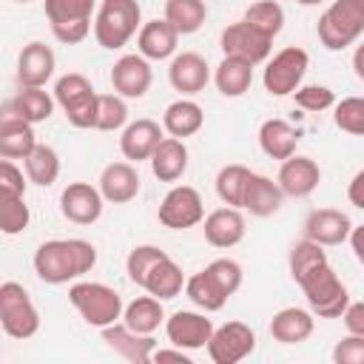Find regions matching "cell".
<instances>
[{
  "mask_svg": "<svg viewBox=\"0 0 364 364\" xmlns=\"http://www.w3.org/2000/svg\"><path fill=\"white\" fill-rule=\"evenodd\" d=\"M14 3H31V0H14Z\"/></svg>",
  "mask_w": 364,
  "mask_h": 364,
  "instance_id": "cell-55",
  "label": "cell"
},
{
  "mask_svg": "<svg viewBox=\"0 0 364 364\" xmlns=\"http://www.w3.org/2000/svg\"><path fill=\"white\" fill-rule=\"evenodd\" d=\"M353 71L358 80H364V43H358L353 51Z\"/></svg>",
  "mask_w": 364,
  "mask_h": 364,
  "instance_id": "cell-53",
  "label": "cell"
},
{
  "mask_svg": "<svg viewBox=\"0 0 364 364\" xmlns=\"http://www.w3.org/2000/svg\"><path fill=\"white\" fill-rule=\"evenodd\" d=\"M57 68V57L51 51V46L31 40L28 46H23L20 57H17V82L20 88H43Z\"/></svg>",
  "mask_w": 364,
  "mask_h": 364,
  "instance_id": "cell-16",
  "label": "cell"
},
{
  "mask_svg": "<svg viewBox=\"0 0 364 364\" xmlns=\"http://www.w3.org/2000/svg\"><path fill=\"white\" fill-rule=\"evenodd\" d=\"M318 40L327 51H341L364 34V3L361 0H333L318 17Z\"/></svg>",
  "mask_w": 364,
  "mask_h": 364,
  "instance_id": "cell-3",
  "label": "cell"
},
{
  "mask_svg": "<svg viewBox=\"0 0 364 364\" xmlns=\"http://www.w3.org/2000/svg\"><path fill=\"white\" fill-rule=\"evenodd\" d=\"M37 145L34 125L14 117L0 114V156L3 159H26Z\"/></svg>",
  "mask_w": 364,
  "mask_h": 364,
  "instance_id": "cell-26",
  "label": "cell"
},
{
  "mask_svg": "<svg viewBox=\"0 0 364 364\" xmlns=\"http://www.w3.org/2000/svg\"><path fill=\"white\" fill-rule=\"evenodd\" d=\"M213 321L205 313L196 310H176L165 318V336L171 344L182 347V350H202L208 347L210 336H213Z\"/></svg>",
  "mask_w": 364,
  "mask_h": 364,
  "instance_id": "cell-13",
  "label": "cell"
},
{
  "mask_svg": "<svg viewBox=\"0 0 364 364\" xmlns=\"http://www.w3.org/2000/svg\"><path fill=\"white\" fill-rule=\"evenodd\" d=\"M347 199H350V205H355L358 210H364V168L350 179V185H347Z\"/></svg>",
  "mask_w": 364,
  "mask_h": 364,
  "instance_id": "cell-50",
  "label": "cell"
},
{
  "mask_svg": "<svg viewBox=\"0 0 364 364\" xmlns=\"http://www.w3.org/2000/svg\"><path fill=\"white\" fill-rule=\"evenodd\" d=\"M105 196L88 182H68L60 193V213L74 225H94L102 216Z\"/></svg>",
  "mask_w": 364,
  "mask_h": 364,
  "instance_id": "cell-15",
  "label": "cell"
},
{
  "mask_svg": "<svg viewBox=\"0 0 364 364\" xmlns=\"http://www.w3.org/2000/svg\"><path fill=\"white\" fill-rule=\"evenodd\" d=\"M208 273L219 282V287L228 293V296H233L239 287H242V279H245V273H242V264L239 262H233V259H213L210 264H208Z\"/></svg>",
  "mask_w": 364,
  "mask_h": 364,
  "instance_id": "cell-46",
  "label": "cell"
},
{
  "mask_svg": "<svg viewBox=\"0 0 364 364\" xmlns=\"http://www.w3.org/2000/svg\"><path fill=\"white\" fill-rule=\"evenodd\" d=\"M296 145H299V131L287 119L270 117L259 125V148L270 159H279V162L290 159L296 154Z\"/></svg>",
  "mask_w": 364,
  "mask_h": 364,
  "instance_id": "cell-29",
  "label": "cell"
},
{
  "mask_svg": "<svg viewBox=\"0 0 364 364\" xmlns=\"http://www.w3.org/2000/svg\"><path fill=\"white\" fill-rule=\"evenodd\" d=\"M151 361H179V364H191V355H188V350H182V347H162V350H154V358Z\"/></svg>",
  "mask_w": 364,
  "mask_h": 364,
  "instance_id": "cell-51",
  "label": "cell"
},
{
  "mask_svg": "<svg viewBox=\"0 0 364 364\" xmlns=\"http://www.w3.org/2000/svg\"><path fill=\"white\" fill-rule=\"evenodd\" d=\"M168 80L173 85V91H179L182 97H193L199 91H205L208 80H210V68L208 60L196 51H182L171 57L168 65Z\"/></svg>",
  "mask_w": 364,
  "mask_h": 364,
  "instance_id": "cell-18",
  "label": "cell"
},
{
  "mask_svg": "<svg viewBox=\"0 0 364 364\" xmlns=\"http://www.w3.org/2000/svg\"><path fill=\"white\" fill-rule=\"evenodd\" d=\"M219 48L225 57H233V60H245L250 65H259L270 57V48H273V37L262 34L259 28H253L247 20H239V23H230L222 37H219Z\"/></svg>",
  "mask_w": 364,
  "mask_h": 364,
  "instance_id": "cell-11",
  "label": "cell"
},
{
  "mask_svg": "<svg viewBox=\"0 0 364 364\" xmlns=\"http://www.w3.org/2000/svg\"><path fill=\"white\" fill-rule=\"evenodd\" d=\"M347 333H355V336H364V301H350L344 316H341Z\"/></svg>",
  "mask_w": 364,
  "mask_h": 364,
  "instance_id": "cell-49",
  "label": "cell"
},
{
  "mask_svg": "<svg viewBox=\"0 0 364 364\" xmlns=\"http://www.w3.org/2000/svg\"><path fill=\"white\" fill-rule=\"evenodd\" d=\"M333 361L336 364H364V336L347 333L333 347Z\"/></svg>",
  "mask_w": 364,
  "mask_h": 364,
  "instance_id": "cell-48",
  "label": "cell"
},
{
  "mask_svg": "<svg viewBox=\"0 0 364 364\" xmlns=\"http://www.w3.org/2000/svg\"><path fill=\"white\" fill-rule=\"evenodd\" d=\"M293 100L304 111H327L336 105V94L327 85H299L293 91Z\"/></svg>",
  "mask_w": 364,
  "mask_h": 364,
  "instance_id": "cell-45",
  "label": "cell"
},
{
  "mask_svg": "<svg viewBox=\"0 0 364 364\" xmlns=\"http://www.w3.org/2000/svg\"><path fill=\"white\" fill-rule=\"evenodd\" d=\"M202 230H205L208 245L228 250V247H236V245L245 239V230H247V228H245L242 210L228 205V208H216L213 213H208Z\"/></svg>",
  "mask_w": 364,
  "mask_h": 364,
  "instance_id": "cell-22",
  "label": "cell"
},
{
  "mask_svg": "<svg viewBox=\"0 0 364 364\" xmlns=\"http://www.w3.org/2000/svg\"><path fill=\"white\" fill-rule=\"evenodd\" d=\"M51 34L63 46H77L88 37L97 14L94 0H43Z\"/></svg>",
  "mask_w": 364,
  "mask_h": 364,
  "instance_id": "cell-6",
  "label": "cell"
},
{
  "mask_svg": "<svg viewBox=\"0 0 364 364\" xmlns=\"http://www.w3.org/2000/svg\"><path fill=\"white\" fill-rule=\"evenodd\" d=\"M148 162H151V171L159 182H179L188 171V145H185V139L165 136L156 145V151Z\"/></svg>",
  "mask_w": 364,
  "mask_h": 364,
  "instance_id": "cell-27",
  "label": "cell"
},
{
  "mask_svg": "<svg viewBox=\"0 0 364 364\" xmlns=\"http://www.w3.org/2000/svg\"><path fill=\"white\" fill-rule=\"evenodd\" d=\"M284 202V191L279 188V182H273L270 176H262V173H253L250 182H247V193H245V210L250 216H273Z\"/></svg>",
  "mask_w": 364,
  "mask_h": 364,
  "instance_id": "cell-31",
  "label": "cell"
},
{
  "mask_svg": "<svg viewBox=\"0 0 364 364\" xmlns=\"http://www.w3.org/2000/svg\"><path fill=\"white\" fill-rule=\"evenodd\" d=\"M165 20L179 34H193L208 20V0H165Z\"/></svg>",
  "mask_w": 364,
  "mask_h": 364,
  "instance_id": "cell-37",
  "label": "cell"
},
{
  "mask_svg": "<svg viewBox=\"0 0 364 364\" xmlns=\"http://www.w3.org/2000/svg\"><path fill=\"white\" fill-rule=\"evenodd\" d=\"M23 168H26V176H28L31 185L48 188V185H54L57 176H60V154H57L51 145L37 142L34 151L23 159Z\"/></svg>",
  "mask_w": 364,
  "mask_h": 364,
  "instance_id": "cell-36",
  "label": "cell"
},
{
  "mask_svg": "<svg viewBox=\"0 0 364 364\" xmlns=\"http://www.w3.org/2000/svg\"><path fill=\"white\" fill-rule=\"evenodd\" d=\"M250 176H253V171L245 168V165H236V162L219 168V173H216V196L230 208H242Z\"/></svg>",
  "mask_w": 364,
  "mask_h": 364,
  "instance_id": "cell-38",
  "label": "cell"
},
{
  "mask_svg": "<svg viewBox=\"0 0 364 364\" xmlns=\"http://www.w3.org/2000/svg\"><path fill=\"white\" fill-rule=\"evenodd\" d=\"M142 28V9L136 0H102L94 14L97 46L117 51Z\"/></svg>",
  "mask_w": 364,
  "mask_h": 364,
  "instance_id": "cell-2",
  "label": "cell"
},
{
  "mask_svg": "<svg viewBox=\"0 0 364 364\" xmlns=\"http://www.w3.org/2000/svg\"><path fill=\"white\" fill-rule=\"evenodd\" d=\"M313 327H316L313 310L304 307H282L270 318V336L279 344H301L313 336Z\"/></svg>",
  "mask_w": 364,
  "mask_h": 364,
  "instance_id": "cell-25",
  "label": "cell"
},
{
  "mask_svg": "<svg viewBox=\"0 0 364 364\" xmlns=\"http://www.w3.org/2000/svg\"><path fill=\"white\" fill-rule=\"evenodd\" d=\"M279 188L284 191V196H293V199H304L310 196L318 182H321V168L313 156H299L293 154L290 159L282 162L279 168V176H276Z\"/></svg>",
  "mask_w": 364,
  "mask_h": 364,
  "instance_id": "cell-17",
  "label": "cell"
},
{
  "mask_svg": "<svg viewBox=\"0 0 364 364\" xmlns=\"http://www.w3.org/2000/svg\"><path fill=\"white\" fill-rule=\"evenodd\" d=\"M54 102L57 100L46 88H20L11 100H6L3 114H14L31 125H40L54 114Z\"/></svg>",
  "mask_w": 364,
  "mask_h": 364,
  "instance_id": "cell-28",
  "label": "cell"
},
{
  "mask_svg": "<svg viewBox=\"0 0 364 364\" xmlns=\"http://www.w3.org/2000/svg\"><path fill=\"white\" fill-rule=\"evenodd\" d=\"M168 253L162 250V247H156V245H136L131 253H128V259H125V273H128V279L136 284V287H142V282H145V276L154 270V264L156 262H162Z\"/></svg>",
  "mask_w": 364,
  "mask_h": 364,
  "instance_id": "cell-42",
  "label": "cell"
},
{
  "mask_svg": "<svg viewBox=\"0 0 364 364\" xmlns=\"http://www.w3.org/2000/svg\"><path fill=\"white\" fill-rule=\"evenodd\" d=\"M154 71H151V60L136 54H122L114 65H111V85L119 97L125 100H142L151 88Z\"/></svg>",
  "mask_w": 364,
  "mask_h": 364,
  "instance_id": "cell-14",
  "label": "cell"
},
{
  "mask_svg": "<svg viewBox=\"0 0 364 364\" xmlns=\"http://www.w3.org/2000/svg\"><path fill=\"white\" fill-rule=\"evenodd\" d=\"M102 341L119 353L122 358L128 361H136V364H148L154 358V350H156V338L154 336H145V333H136L131 330L125 321H114L108 327H102Z\"/></svg>",
  "mask_w": 364,
  "mask_h": 364,
  "instance_id": "cell-21",
  "label": "cell"
},
{
  "mask_svg": "<svg viewBox=\"0 0 364 364\" xmlns=\"http://www.w3.org/2000/svg\"><path fill=\"white\" fill-rule=\"evenodd\" d=\"M350 247H353V256L358 259V264H364V225H353V233H350Z\"/></svg>",
  "mask_w": 364,
  "mask_h": 364,
  "instance_id": "cell-52",
  "label": "cell"
},
{
  "mask_svg": "<svg viewBox=\"0 0 364 364\" xmlns=\"http://www.w3.org/2000/svg\"><path fill=\"white\" fill-rule=\"evenodd\" d=\"M253 28H259L262 34L267 37H276L282 28H284V9L276 3V0H259V3H250L245 9V17Z\"/></svg>",
  "mask_w": 364,
  "mask_h": 364,
  "instance_id": "cell-40",
  "label": "cell"
},
{
  "mask_svg": "<svg viewBox=\"0 0 364 364\" xmlns=\"http://www.w3.org/2000/svg\"><path fill=\"white\" fill-rule=\"evenodd\" d=\"M213 82L219 88L222 97H242L250 82H253V65L245 60H233V57H222V63L213 71Z\"/></svg>",
  "mask_w": 364,
  "mask_h": 364,
  "instance_id": "cell-34",
  "label": "cell"
},
{
  "mask_svg": "<svg viewBox=\"0 0 364 364\" xmlns=\"http://www.w3.org/2000/svg\"><path fill=\"white\" fill-rule=\"evenodd\" d=\"M26 179L28 176H23V171L11 159L0 162V196H26Z\"/></svg>",
  "mask_w": 364,
  "mask_h": 364,
  "instance_id": "cell-47",
  "label": "cell"
},
{
  "mask_svg": "<svg viewBox=\"0 0 364 364\" xmlns=\"http://www.w3.org/2000/svg\"><path fill=\"white\" fill-rule=\"evenodd\" d=\"M97 264V247L85 239H48L34 250V273L46 284H68Z\"/></svg>",
  "mask_w": 364,
  "mask_h": 364,
  "instance_id": "cell-1",
  "label": "cell"
},
{
  "mask_svg": "<svg viewBox=\"0 0 364 364\" xmlns=\"http://www.w3.org/2000/svg\"><path fill=\"white\" fill-rule=\"evenodd\" d=\"M162 131L165 128L159 122L148 119V117L128 122L122 128V134H119V151H122V156L128 162H145V159H151L154 151H156V145L165 139Z\"/></svg>",
  "mask_w": 364,
  "mask_h": 364,
  "instance_id": "cell-19",
  "label": "cell"
},
{
  "mask_svg": "<svg viewBox=\"0 0 364 364\" xmlns=\"http://www.w3.org/2000/svg\"><path fill=\"white\" fill-rule=\"evenodd\" d=\"M307 68H310V54L304 48H299V46L282 48L264 65V74H262L264 91L270 97H287V94H293L301 85Z\"/></svg>",
  "mask_w": 364,
  "mask_h": 364,
  "instance_id": "cell-9",
  "label": "cell"
},
{
  "mask_svg": "<svg viewBox=\"0 0 364 364\" xmlns=\"http://www.w3.org/2000/svg\"><path fill=\"white\" fill-rule=\"evenodd\" d=\"M0 324L11 338H31L40 330V313L20 282L0 284Z\"/></svg>",
  "mask_w": 364,
  "mask_h": 364,
  "instance_id": "cell-8",
  "label": "cell"
},
{
  "mask_svg": "<svg viewBox=\"0 0 364 364\" xmlns=\"http://www.w3.org/2000/svg\"><path fill=\"white\" fill-rule=\"evenodd\" d=\"M202 125H205V111H202V105L193 102L191 97L173 100V102L165 108V114H162V128H165L171 136H176V139H185V136L199 134Z\"/></svg>",
  "mask_w": 364,
  "mask_h": 364,
  "instance_id": "cell-30",
  "label": "cell"
},
{
  "mask_svg": "<svg viewBox=\"0 0 364 364\" xmlns=\"http://www.w3.org/2000/svg\"><path fill=\"white\" fill-rule=\"evenodd\" d=\"M68 301L74 304V310L82 316L85 324L100 330L119 321L125 310L122 296L102 282H74L68 287Z\"/></svg>",
  "mask_w": 364,
  "mask_h": 364,
  "instance_id": "cell-4",
  "label": "cell"
},
{
  "mask_svg": "<svg viewBox=\"0 0 364 364\" xmlns=\"http://www.w3.org/2000/svg\"><path fill=\"white\" fill-rule=\"evenodd\" d=\"M361 3H364V0H361Z\"/></svg>",
  "mask_w": 364,
  "mask_h": 364,
  "instance_id": "cell-56",
  "label": "cell"
},
{
  "mask_svg": "<svg viewBox=\"0 0 364 364\" xmlns=\"http://www.w3.org/2000/svg\"><path fill=\"white\" fill-rule=\"evenodd\" d=\"M185 273H182V267L171 259V256H165L162 262H156L154 264V270L145 276V282H142V290L145 293H151V296H156V299H162V301H168V299H173V296H179L182 293V287H185Z\"/></svg>",
  "mask_w": 364,
  "mask_h": 364,
  "instance_id": "cell-32",
  "label": "cell"
},
{
  "mask_svg": "<svg viewBox=\"0 0 364 364\" xmlns=\"http://www.w3.org/2000/svg\"><path fill=\"white\" fill-rule=\"evenodd\" d=\"M122 321L136 330V333H145V336H154V330L159 324H165V310H162V299L156 296H136L131 304H125L122 310Z\"/></svg>",
  "mask_w": 364,
  "mask_h": 364,
  "instance_id": "cell-33",
  "label": "cell"
},
{
  "mask_svg": "<svg viewBox=\"0 0 364 364\" xmlns=\"http://www.w3.org/2000/svg\"><path fill=\"white\" fill-rule=\"evenodd\" d=\"M350 233H353L350 216L344 210H336V208H316L304 219V236L318 242V245H324V247L347 242Z\"/></svg>",
  "mask_w": 364,
  "mask_h": 364,
  "instance_id": "cell-20",
  "label": "cell"
},
{
  "mask_svg": "<svg viewBox=\"0 0 364 364\" xmlns=\"http://www.w3.org/2000/svg\"><path fill=\"white\" fill-rule=\"evenodd\" d=\"M31 210L26 205V196H0V230L6 236H17L28 228Z\"/></svg>",
  "mask_w": 364,
  "mask_h": 364,
  "instance_id": "cell-43",
  "label": "cell"
},
{
  "mask_svg": "<svg viewBox=\"0 0 364 364\" xmlns=\"http://www.w3.org/2000/svg\"><path fill=\"white\" fill-rule=\"evenodd\" d=\"M333 122L353 136H364V97H344L333 105Z\"/></svg>",
  "mask_w": 364,
  "mask_h": 364,
  "instance_id": "cell-44",
  "label": "cell"
},
{
  "mask_svg": "<svg viewBox=\"0 0 364 364\" xmlns=\"http://www.w3.org/2000/svg\"><path fill=\"white\" fill-rule=\"evenodd\" d=\"M299 6H321V3H327V0H296Z\"/></svg>",
  "mask_w": 364,
  "mask_h": 364,
  "instance_id": "cell-54",
  "label": "cell"
},
{
  "mask_svg": "<svg viewBox=\"0 0 364 364\" xmlns=\"http://www.w3.org/2000/svg\"><path fill=\"white\" fill-rule=\"evenodd\" d=\"M156 219L159 225L171 228V230H188L199 222H205V202L199 196L196 188L191 185H173L162 202H159V210H156Z\"/></svg>",
  "mask_w": 364,
  "mask_h": 364,
  "instance_id": "cell-10",
  "label": "cell"
},
{
  "mask_svg": "<svg viewBox=\"0 0 364 364\" xmlns=\"http://www.w3.org/2000/svg\"><path fill=\"white\" fill-rule=\"evenodd\" d=\"M54 100L74 128H94L100 94L94 91L91 80L85 74H77V71L63 74L54 82Z\"/></svg>",
  "mask_w": 364,
  "mask_h": 364,
  "instance_id": "cell-7",
  "label": "cell"
},
{
  "mask_svg": "<svg viewBox=\"0 0 364 364\" xmlns=\"http://www.w3.org/2000/svg\"><path fill=\"white\" fill-rule=\"evenodd\" d=\"M125 125H128V105H125V97H119L117 91H114V94H100L94 128H97V131H122Z\"/></svg>",
  "mask_w": 364,
  "mask_h": 364,
  "instance_id": "cell-41",
  "label": "cell"
},
{
  "mask_svg": "<svg viewBox=\"0 0 364 364\" xmlns=\"http://www.w3.org/2000/svg\"><path fill=\"white\" fill-rule=\"evenodd\" d=\"M176 43H179V31L162 17L142 23L139 34H136V51L148 60H168L176 54Z\"/></svg>",
  "mask_w": 364,
  "mask_h": 364,
  "instance_id": "cell-24",
  "label": "cell"
},
{
  "mask_svg": "<svg viewBox=\"0 0 364 364\" xmlns=\"http://www.w3.org/2000/svg\"><path fill=\"white\" fill-rule=\"evenodd\" d=\"M287 264H290V276H293V282L299 284L307 273H313L316 267H321V264H327V253H324V245H318V242H313V239H301V242H296L293 247H290V256H287Z\"/></svg>",
  "mask_w": 364,
  "mask_h": 364,
  "instance_id": "cell-39",
  "label": "cell"
},
{
  "mask_svg": "<svg viewBox=\"0 0 364 364\" xmlns=\"http://www.w3.org/2000/svg\"><path fill=\"white\" fill-rule=\"evenodd\" d=\"M256 347V333L245 321H228L213 330L208 341V355L213 364H236L247 358Z\"/></svg>",
  "mask_w": 364,
  "mask_h": 364,
  "instance_id": "cell-12",
  "label": "cell"
},
{
  "mask_svg": "<svg viewBox=\"0 0 364 364\" xmlns=\"http://www.w3.org/2000/svg\"><path fill=\"white\" fill-rule=\"evenodd\" d=\"M185 296H188L199 310H205V313L222 310L225 301L230 299V296L219 287V282L208 273V267L199 270V273H193V276H188V282H185Z\"/></svg>",
  "mask_w": 364,
  "mask_h": 364,
  "instance_id": "cell-35",
  "label": "cell"
},
{
  "mask_svg": "<svg viewBox=\"0 0 364 364\" xmlns=\"http://www.w3.org/2000/svg\"><path fill=\"white\" fill-rule=\"evenodd\" d=\"M97 188L102 191L105 202L125 205V202L136 199V193H139V173L131 162H111L102 168Z\"/></svg>",
  "mask_w": 364,
  "mask_h": 364,
  "instance_id": "cell-23",
  "label": "cell"
},
{
  "mask_svg": "<svg viewBox=\"0 0 364 364\" xmlns=\"http://www.w3.org/2000/svg\"><path fill=\"white\" fill-rule=\"evenodd\" d=\"M299 287H301L313 316H318V318H341L350 304V293L341 284V279L336 276V270L330 267V262L316 267L313 273H307L299 282Z\"/></svg>",
  "mask_w": 364,
  "mask_h": 364,
  "instance_id": "cell-5",
  "label": "cell"
}]
</instances>
